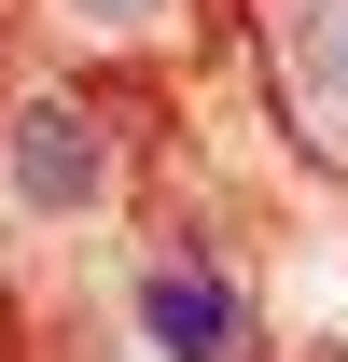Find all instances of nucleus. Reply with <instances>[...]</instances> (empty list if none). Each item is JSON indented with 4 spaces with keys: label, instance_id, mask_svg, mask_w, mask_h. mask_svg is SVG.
<instances>
[{
    "label": "nucleus",
    "instance_id": "nucleus-2",
    "mask_svg": "<svg viewBox=\"0 0 348 362\" xmlns=\"http://www.w3.org/2000/svg\"><path fill=\"white\" fill-rule=\"evenodd\" d=\"M139 334H153V362H237V334H251L237 265H209V251L139 265Z\"/></svg>",
    "mask_w": 348,
    "mask_h": 362
},
{
    "label": "nucleus",
    "instance_id": "nucleus-4",
    "mask_svg": "<svg viewBox=\"0 0 348 362\" xmlns=\"http://www.w3.org/2000/svg\"><path fill=\"white\" fill-rule=\"evenodd\" d=\"M335 153H348V139H335Z\"/></svg>",
    "mask_w": 348,
    "mask_h": 362
},
{
    "label": "nucleus",
    "instance_id": "nucleus-3",
    "mask_svg": "<svg viewBox=\"0 0 348 362\" xmlns=\"http://www.w3.org/2000/svg\"><path fill=\"white\" fill-rule=\"evenodd\" d=\"M56 14H70V28H84V42H139V28H153V14H168V0H56Z\"/></svg>",
    "mask_w": 348,
    "mask_h": 362
},
{
    "label": "nucleus",
    "instance_id": "nucleus-1",
    "mask_svg": "<svg viewBox=\"0 0 348 362\" xmlns=\"http://www.w3.org/2000/svg\"><path fill=\"white\" fill-rule=\"evenodd\" d=\"M0 195H14L28 223H98V209H112V126H98L84 98H14Z\"/></svg>",
    "mask_w": 348,
    "mask_h": 362
}]
</instances>
